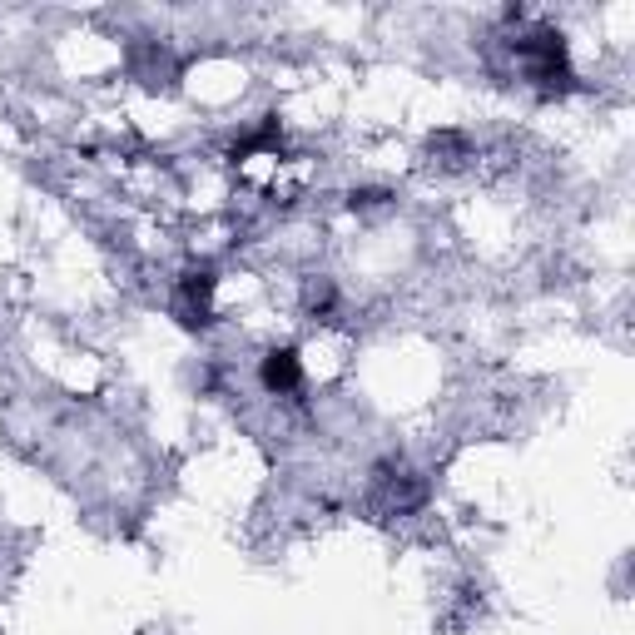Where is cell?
<instances>
[{
  "mask_svg": "<svg viewBox=\"0 0 635 635\" xmlns=\"http://www.w3.org/2000/svg\"><path fill=\"white\" fill-rule=\"evenodd\" d=\"M263 387H268V392H293V387H298V358H293V353H268V363H263Z\"/></svg>",
  "mask_w": 635,
  "mask_h": 635,
  "instance_id": "cell-1",
  "label": "cell"
}]
</instances>
